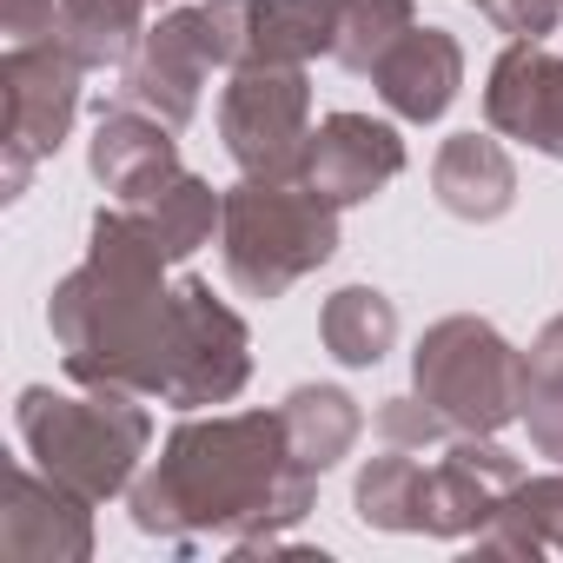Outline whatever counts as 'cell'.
Listing matches in <instances>:
<instances>
[{"label": "cell", "mask_w": 563, "mask_h": 563, "mask_svg": "<svg viewBox=\"0 0 563 563\" xmlns=\"http://www.w3.org/2000/svg\"><path fill=\"white\" fill-rule=\"evenodd\" d=\"M319 497V471L299 464L278 411L186 418L146 477H133V523L159 543L252 550L292 530Z\"/></svg>", "instance_id": "1"}, {"label": "cell", "mask_w": 563, "mask_h": 563, "mask_svg": "<svg viewBox=\"0 0 563 563\" xmlns=\"http://www.w3.org/2000/svg\"><path fill=\"white\" fill-rule=\"evenodd\" d=\"M166 245L133 206H100L87 258L54 286L47 325L74 385L166 398L179 365V286H166Z\"/></svg>", "instance_id": "2"}, {"label": "cell", "mask_w": 563, "mask_h": 563, "mask_svg": "<svg viewBox=\"0 0 563 563\" xmlns=\"http://www.w3.org/2000/svg\"><path fill=\"white\" fill-rule=\"evenodd\" d=\"M14 431H21L27 457L87 504L133 490V471L153 444V418H146L140 391H107V385H87V398L27 385L14 405Z\"/></svg>", "instance_id": "3"}, {"label": "cell", "mask_w": 563, "mask_h": 563, "mask_svg": "<svg viewBox=\"0 0 563 563\" xmlns=\"http://www.w3.org/2000/svg\"><path fill=\"white\" fill-rule=\"evenodd\" d=\"M225 278L245 299H286L306 272L339 252V206L306 179H239L219 219Z\"/></svg>", "instance_id": "4"}, {"label": "cell", "mask_w": 563, "mask_h": 563, "mask_svg": "<svg viewBox=\"0 0 563 563\" xmlns=\"http://www.w3.org/2000/svg\"><path fill=\"white\" fill-rule=\"evenodd\" d=\"M411 385L431 411H444L457 431H504L510 418H523L530 398V372L523 352L490 325V319H438L418 352H411Z\"/></svg>", "instance_id": "5"}, {"label": "cell", "mask_w": 563, "mask_h": 563, "mask_svg": "<svg viewBox=\"0 0 563 563\" xmlns=\"http://www.w3.org/2000/svg\"><path fill=\"white\" fill-rule=\"evenodd\" d=\"M212 67H245V0L159 14V27H146L140 54L120 74V100L159 113L166 126H186L199 113V87Z\"/></svg>", "instance_id": "6"}, {"label": "cell", "mask_w": 563, "mask_h": 563, "mask_svg": "<svg viewBox=\"0 0 563 563\" xmlns=\"http://www.w3.org/2000/svg\"><path fill=\"white\" fill-rule=\"evenodd\" d=\"M80 60L60 34L14 41L0 60V199H21L34 166L60 153L74 113H80Z\"/></svg>", "instance_id": "7"}, {"label": "cell", "mask_w": 563, "mask_h": 563, "mask_svg": "<svg viewBox=\"0 0 563 563\" xmlns=\"http://www.w3.org/2000/svg\"><path fill=\"white\" fill-rule=\"evenodd\" d=\"M219 140L245 179H306L312 80L306 67H232L219 100Z\"/></svg>", "instance_id": "8"}, {"label": "cell", "mask_w": 563, "mask_h": 563, "mask_svg": "<svg viewBox=\"0 0 563 563\" xmlns=\"http://www.w3.org/2000/svg\"><path fill=\"white\" fill-rule=\"evenodd\" d=\"M252 378V332L232 306L212 299L206 278H179V365L159 405L199 411V405H232Z\"/></svg>", "instance_id": "9"}, {"label": "cell", "mask_w": 563, "mask_h": 563, "mask_svg": "<svg viewBox=\"0 0 563 563\" xmlns=\"http://www.w3.org/2000/svg\"><path fill=\"white\" fill-rule=\"evenodd\" d=\"M523 484V464L490 431H457L424 471V537H477L497 504Z\"/></svg>", "instance_id": "10"}, {"label": "cell", "mask_w": 563, "mask_h": 563, "mask_svg": "<svg viewBox=\"0 0 563 563\" xmlns=\"http://www.w3.org/2000/svg\"><path fill=\"white\" fill-rule=\"evenodd\" d=\"M0 550L14 563H87L93 556V504L54 484L41 464H14L8 510H0Z\"/></svg>", "instance_id": "11"}, {"label": "cell", "mask_w": 563, "mask_h": 563, "mask_svg": "<svg viewBox=\"0 0 563 563\" xmlns=\"http://www.w3.org/2000/svg\"><path fill=\"white\" fill-rule=\"evenodd\" d=\"M484 120L504 140L537 146L543 159H563V54L543 41H510L484 87Z\"/></svg>", "instance_id": "12"}, {"label": "cell", "mask_w": 563, "mask_h": 563, "mask_svg": "<svg viewBox=\"0 0 563 563\" xmlns=\"http://www.w3.org/2000/svg\"><path fill=\"white\" fill-rule=\"evenodd\" d=\"M398 173H405V140H398V126H385L372 113H332V120H319V133L306 146V186L319 199H332L339 212L378 199Z\"/></svg>", "instance_id": "13"}, {"label": "cell", "mask_w": 563, "mask_h": 563, "mask_svg": "<svg viewBox=\"0 0 563 563\" xmlns=\"http://www.w3.org/2000/svg\"><path fill=\"white\" fill-rule=\"evenodd\" d=\"M372 87H378V100H385L398 120L431 126V120L451 113V100H457V87H464V47H457L444 27H411V34L372 67Z\"/></svg>", "instance_id": "14"}, {"label": "cell", "mask_w": 563, "mask_h": 563, "mask_svg": "<svg viewBox=\"0 0 563 563\" xmlns=\"http://www.w3.org/2000/svg\"><path fill=\"white\" fill-rule=\"evenodd\" d=\"M179 126H166L159 113L146 107H113L100 113V133H93V179L113 192V199H133L146 186H159L166 173H179Z\"/></svg>", "instance_id": "15"}, {"label": "cell", "mask_w": 563, "mask_h": 563, "mask_svg": "<svg viewBox=\"0 0 563 563\" xmlns=\"http://www.w3.org/2000/svg\"><path fill=\"white\" fill-rule=\"evenodd\" d=\"M431 192L451 219H504L510 199H517V166L510 153L497 146V133H451L438 146V166H431Z\"/></svg>", "instance_id": "16"}, {"label": "cell", "mask_w": 563, "mask_h": 563, "mask_svg": "<svg viewBox=\"0 0 563 563\" xmlns=\"http://www.w3.org/2000/svg\"><path fill=\"white\" fill-rule=\"evenodd\" d=\"M339 41V0H245V67H306Z\"/></svg>", "instance_id": "17"}, {"label": "cell", "mask_w": 563, "mask_h": 563, "mask_svg": "<svg viewBox=\"0 0 563 563\" xmlns=\"http://www.w3.org/2000/svg\"><path fill=\"white\" fill-rule=\"evenodd\" d=\"M120 206H133L140 219H146V232L166 245V258H192L206 239H212V225L225 219V192H212L199 173H166L159 186H146V192H133V199H120Z\"/></svg>", "instance_id": "18"}, {"label": "cell", "mask_w": 563, "mask_h": 563, "mask_svg": "<svg viewBox=\"0 0 563 563\" xmlns=\"http://www.w3.org/2000/svg\"><path fill=\"white\" fill-rule=\"evenodd\" d=\"M537 550H563V471L523 477L477 530V556H537Z\"/></svg>", "instance_id": "19"}, {"label": "cell", "mask_w": 563, "mask_h": 563, "mask_svg": "<svg viewBox=\"0 0 563 563\" xmlns=\"http://www.w3.org/2000/svg\"><path fill=\"white\" fill-rule=\"evenodd\" d=\"M146 14L153 0H60L54 34L80 67H126L146 41Z\"/></svg>", "instance_id": "20"}, {"label": "cell", "mask_w": 563, "mask_h": 563, "mask_svg": "<svg viewBox=\"0 0 563 563\" xmlns=\"http://www.w3.org/2000/svg\"><path fill=\"white\" fill-rule=\"evenodd\" d=\"M278 418H286V438H292L299 464H312L319 477H325V471L358 444V431H365L358 405H352L339 385H299L286 405H278Z\"/></svg>", "instance_id": "21"}, {"label": "cell", "mask_w": 563, "mask_h": 563, "mask_svg": "<svg viewBox=\"0 0 563 563\" xmlns=\"http://www.w3.org/2000/svg\"><path fill=\"white\" fill-rule=\"evenodd\" d=\"M319 339L339 365H378L391 345H398V306L378 292V286H339L319 312Z\"/></svg>", "instance_id": "22"}, {"label": "cell", "mask_w": 563, "mask_h": 563, "mask_svg": "<svg viewBox=\"0 0 563 563\" xmlns=\"http://www.w3.org/2000/svg\"><path fill=\"white\" fill-rule=\"evenodd\" d=\"M352 504H358V523L372 530H424V464L391 444L385 457L358 471Z\"/></svg>", "instance_id": "23"}, {"label": "cell", "mask_w": 563, "mask_h": 563, "mask_svg": "<svg viewBox=\"0 0 563 563\" xmlns=\"http://www.w3.org/2000/svg\"><path fill=\"white\" fill-rule=\"evenodd\" d=\"M411 27H418V8H411V0H339L332 60L352 67V74H372Z\"/></svg>", "instance_id": "24"}, {"label": "cell", "mask_w": 563, "mask_h": 563, "mask_svg": "<svg viewBox=\"0 0 563 563\" xmlns=\"http://www.w3.org/2000/svg\"><path fill=\"white\" fill-rule=\"evenodd\" d=\"M372 424H378V438L398 444V451H424V444H451V438H457V424H451L444 411H431L418 391H411V398H385Z\"/></svg>", "instance_id": "25"}, {"label": "cell", "mask_w": 563, "mask_h": 563, "mask_svg": "<svg viewBox=\"0 0 563 563\" xmlns=\"http://www.w3.org/2000/svg\"><path fill=\"white\" fill-rule=\"evenodd\" d=\"M497 34H510V41H543V34H556V21H563V0H484L477 8Z\"/></svg>", "instance_id": "26"}, {"label": "cell", "mask_w": 563, "mask_h": 563, "mask_svg": "<svg viewBox=\"0 0 563 563\" xmlns=\"http://www.w3.org/2000/svg\"><path fill=\"white\" fill-rule=\"evenodd\" d=\"M523 372H530V391H563V319H550V325L530 339Z\"/></svg>", "instance_id": "27"}, {"label": "cell", "mask_w": 563, "mask_h": 563, "mask_svg": "<svg viewBox=\"0 0 563 563\" xmlns=\"http://www.w3.org/2000/svg\"><path fill=\"white\" fill-rule=\"evenodd\" d=\"M523 424H530V444L563 464V391H530L523 398Z\"/></svg>", "instance_id": "28"}, {"label": "cell", "mask_w": 563, "mask_h": 563, "mask_svg": "<svg viewBox=\"0 0 563 563\" xmlns=\"http://www.w3.org/2000/svg\"><path fill=\"white\" fill-rule=\"evenodd\" d=\"M60 21V0H0V27L8 41H47Z\"/></svg>", "instance_id": "29"}, {"label": "cell", "mask_w": 563, "mask_h": 563, "mask_svg": "<svg viewBox=\"0 0 563 563\" xmlns=\"http://www.w3.org/2000/svg\"><path fill=\"white\" fill-rule=\"evenodd\" d=\"M153 8H159V0H153Z\"/></svg>", "instance_id": "30"}, {"label": "cell", "mask_w": 563, "mask_h": 563, "mask_svg": "<svg viewBox=\"0 0 563 563\" xmlns=\"http://www.w3.org/2000/svg\"><path fill=\"white\" fill-rule=\"evenodd\" d=\"M477 8H484V0H477Z\"/></svg>", "instance_id": "31"}]
</instances>
